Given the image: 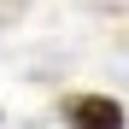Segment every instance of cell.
I'll list each match as a JSON object with an SVG mask.
<instances>
[{"mask_svg": "<svg viewBox=\"0 0 129 129\" xmlns=\"http://www.w3.org/2000/svg\"><path fill=\"white\" fill-rule=\"evenodd\" d=\"M59 112L71 129H123V106L112 94H64Z\"/></svg>", "mask_w": 129, "mask_h": 129, "instance_id": "cell-1", "label": "cell"}]
</instances>
